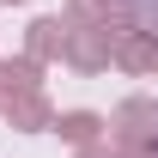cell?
Returning a JSON list of instances; mask_svg holds the SVG:
<instances>
[{
    "label": "cell",
    "instance_id": "1",
    "mask_svg": "<svg viewBox=\"0 0 158 158\" xmlns=\"http://www.w3.org/2000/svg\"><path fill=\"white\" fill-rule=\"evenodd\" d=\"M140 24H146V31L158 37V0H140Z\"/></svg>",
    "mask_w": 158,
    "mask_h": 158
}]
</instances>
